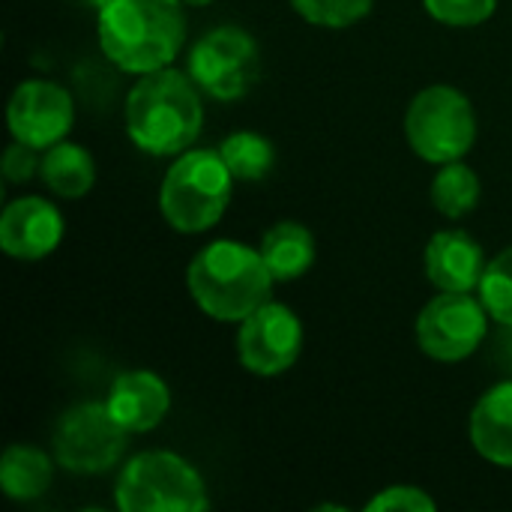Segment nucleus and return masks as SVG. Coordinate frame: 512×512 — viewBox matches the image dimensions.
Masks as SVG:
<instances>
[{"mask_svg": "<svg viewBox=\"0 0 512 512\" xmlns=\"http://www.w3.org/2000/svg\"><path fill=\"white\" fill-rule=\"evenodd\" d=\"M375 0H291L297 15L315 27H351L369 15Z\"/></svg>", "mask_w": 512, "mask_h": 512, "instance_id": "22", "label": "nucleus"}, {"mask_svg": "<svg viewBox=\"0 0 512 512\" xmlns=\"http://www.w3.org/2000/svg\"><path fill=\"white\" fill-rule=\"evenodd\" d=\"M273 273L261 255L237 240L204 246L186 267V288L195 306L213 321H243L273 297Z\"/></svg>", "mask_w": 512, "mask_h": 512, "instance_id": "3", "label": "nucleus"}, {"mask_svg": "<svg viewBox=\"0 0 512 512\" xmlns=\"http://www.w3.org/2000/svg\"><path fill=\"white\" fill-rule=\"evenodd\" d=\"M489 312L474 291H441L417 318V345L438 363L468 360L486 339Z\"/></svg>", "mask_w": 512, "mask_h": 512, "instance_id": "9", "label": "nucleus"}, {"mask_svg": "<svg viewBox=\"0 0 512 512\" xmlns=\"http://www.w3.org/2000/svg\"><path fill=\"white\" fill-rule=\"evenodd\" d=\"M234 174L219 150H183L159 186V213L180 234L210 231L228 210Z\"/></svg>", "mask_w": 512, "mask_h": 512, "instance_id": "4", "label": "nucleus"}, {"mask_svg": "<svg viewBox=\"0 0 512 512\" xmlns=\"http://www.w3.org/2000/svg\"><path fill=\"white\" fill-rule=\"evenodd\" d=\"M120 512H204L210 507L201 474L177 453H138L114 489Z\"/></svg>", "mask_w": 512, "mask_h": 512, "instance_id": "5", "label": "nucleus"}, {"mask_svg": "<svg viewBox=\"0 0 512 512\" xmlns=\"http://www.w3.org/2000/svg\"><path fill=\"white\" fill-rule=\"evenodd\" d=\"M39 153L42 150H36V147L12 138V144L3 153V177H6V183L18 186V183L33 180V174H39V165H42V156Z\"/></svg>", "mask_w": 512, "mask_h": 512, "instance_id": "25", "label": "nucleus"}, {"mask_svg": "<svg viewBox=\"0 0 512 512\" xmlns=\"http://www.w3.org/2000/svg\"><path fill=\"white\" fill-rule=\"evenodd\" d=\"M261 255L276 282H294L315 264V234L303 222H276L261 237Z\"/></svg>", "mask_w": 512, "mask_h": 512, "instance_id": "16", "label": "nucleus"}, {"mask_svg": "<svg viewBox=\"0 0 512 512\" xmlns=\"http://www.w3.org/2000/svg\"><path fill=\"white\" fill-rule=\"evenodd\" d=\"M426 279L438 291H477L486 273L483 246L465 231H438L423 252Z\"/></svg>", "mask_w": 512, "mask_h": 512, "instance_id": "14", "label": "nucleus"}, {"mask_svg": "<svg viewBox=\"0 0 512 512\" xmlns=\"http://www.w3.org/2000/svg\"><path fill=\"white\" fill-rule=\"evenodd\" d=\"M186 6H207V3H213V0H183Z\"/></svg>", "mask_w": 512, "mask_h": 512, "instance_id": "27", "label": "nucleus"}, {"mask_svg": "<svg viewBox=\"0 0 512 512\" xmlns=\"http://www.w3.org/2000/svg\"><path fill=\"white\" fill-rule=\"evenodd\" d=\"M204 126L201 87L189 72L156 69L138 75L126 96V132L150 156H180L195 144Z\"/></svg>", "mask_w": 512, "mask_h": 512, "instance_id": "1", "label": "nucleus"}, {"mask_svg": "<svg viewBox=\"0 0 512 512\" xmlns=\"http://www.w3.org/2000/svg\"><path fill=\"white\" fill-rule=\"evenodd\" d=\"M105 405L129 435H138V432H153L168 417L171 393L156 372L132 369L114 378Z\"/></svg>", "mask_w": 512, "mask_h": 512, "instance_id": "13", "label": "nucleus"}, {"mask_svg": "<svg viewBox=\"0 0 512 512\" xmlns=\"http://www.w3.org/2000/svg\"><path fill=\"white\" fill-rule=\"evenodd\" d=\"M219 156L225 159L234 180H243V183L264 180L276 165L273 141L258 132H249V129H237V132L225 135L219 144Z\"/></svg>", "mask_w": 512, "mask_h": 512, "instance_id": "19", "label": "nucleus"}, {"mask_svg": "<svg viewBox=\"0 0 512 512\" xmlns=\"http://www.w3.org/2000/svg\"><path fill=\"white\" fill-rule=\"evenodd\" d=\"M471 447L492 465L512 468V381H501L480 396L468 423Z\"/></svg>", "mask_w": 512, "mask_h": 512, "instance_id": "15", "label": "nucleus"}, {"mask_svg": "<svg viewBox=\"0 0 512 512\" xmlns=\"http://www.w3.org/2000/svg\"><path fill=\"white\" fill-rule=\"evenodd\" d=\"M303 351V324L285 303L267 300L249 318L240 321L237 357L246 372L258 378L285 375Z\"/></svg>", "mask_w": 512, "mask_h": 512, "instance_id": "10", "label": "nucleus"}, {"mask_svg": "<svg viewBox=\"0 0 512 512\" xmlns=\"http://www.w3.org/2000/svg\"><path fill=\"white\" fill-rule=\"evenodd\" d=\"M186 72L207 96L219 102H234L246 96L261 78L258 42L240 27H213L189 48Z\"/></svg>", "mask_w": 512, "mask_h": 512, "instance_id": "7", "label": "nucleus"}, {"mask_svg": "<svg viewBox=\"0 0 512 512\" xmlns=\"http://www.w3.org/2000/svg\"><path fill=\"white\" fill-rule=\"evenodd\" d=\"M369 512H435L438 504L432 495H426L423 489L417 486H390V489H381L369 504Z\"/></svg>", "mask_w": 512, "mask_h": 512, "instance_id": "24", "label": "nucleus"}, {"mask_svg": "<svg viewBox=\"0 0 512 512\" xmlns=\"http://www.w3.org/2000/svg\"><path fill=\"white\" fill-rule=\"evenodd\" d=\"M9 132L36 150H48L63 141L75 123V105L66 87L42 78L21 81L6 105Z\"/></svg>", "mask_w": 512, "mask_h": 512, "instance_id": "11", "label": "nucleus"}, {"mask_svg": "<svg viewBox=\"0 0 512 512\" xmlns=\"http://www.w3.org/2000/svg\"><path fill=\"white\" fill-rule=\"evenodd\" d=\"M42 183L60 195V198H84L93 183H96V162L87 147L72 144V141H57L54 147L42 150V165H39Z\"/></svg>", "mask_w": 512, "mask_h": 512, "instance_id": "17", "label": "nucleus"}, {"mask_svg": "<svg viewBox=\"0 0 512 512\" xmlns=\"http://www.w3.org/2000/svg\"><path fill=\"white\" fill-rule=\"evenodd\" d=\"M477 291H480V300H483L489 318L512 330V246L498 252L486 264V273H483Z\"/></svg>", "mask_w": 512, "mask_h": 512, "instance_id": "21", "label": "nucleus"}, {"mask_svg": "<svg viewBox=\"0 0 512 512\" xmlns=\"http://www.w3.org/2000/svg\"><path fill=\"white\" fill-rule=\"evenodd\" d=\"M63 240L60 210L39 198H15L3 207L0 216V249L15 261H42Z\"/></svg>", "mask_w": 512, "mask_h": 512, "instance_id": "12", "label": "nucleus"}, {"mask_svg": "<svg viewBox=\"0 0 512 512\" xmlns=\"http://www.w3.org/2000/svg\"><path fill=\"white\" fill-rule=\"evenodd\" d=\"M480 177L471 165L459 162H447L441 165L438 177L432 180V204L441 216L447 219H462L468 216L477 204H480Z\"/></svg>", "mask_w": 512, "mask_h": 512, "instance_id": "20", "label": "nucleus"}, {"mask_svg": "<svg viewBox=\"0 0 512 512\" xmlns=\"http://www.w3.org/2000/svg\"><path fill=\"white\" fill-rule=\"evenodd\" d=\"M405 138L423 162H459L477 144V111L462 90L432 84L411 99L405 111Z\"/></svg>", "mask_w": 512, "mask_h": 512, "instance_id": "6", "label": "nucleus"}, {"mask_svg": "<svg viewBox=\"0 0 512 512\" xmlns=\"http://www.w3.org/2000/svg\"><path fill=\"white\" fill-rule=\"evenodd\" d=\"M423 9L450 27H477L495 15L498 0H423Z\"/></svg>", "mask_w": 512, "mask_h": 512, "instance_id": "23", "label": "nucleus"}, {"mask_svg": "<svg viewBox=\"0 0 512 512\" xmlns=\"http://www.w3.org/2000/svg\"><path fill=\"white\" fill-rule=\"evenodd\" d=\"M84 3H87V6H93V9L99 12V9H102V6H108L111 0H84Z\"/></svg>", "mask_w": 512, "mask_h": 512, "instance_id": "26", "label": "nucleus"}, {"mask_svg": "<svg viewBox=\"0 0 512 512\" xmlns=\"http://www.w3.org/2000/svg\"><path fill=\"white\" fill-rule=\"evenodd\" d=\"M183 6V0H111L96 21L102 54L132 75L171 66L186 42Z\"/></svg>", "mask_w": 512, "mask_h": 512, "instance_id": "2", "label": "nucleus"}, {"mask_svg": "<svg viewBox=\"0 0 512 512\" xmlns=\"http://www.w3.org/2000/svg\"><path fill=\"white\" fill-rule=\"evenodd\" d=\"M129 432L114 420L105 402L69 408L54 429V459L69 474H105L126 453Z\"/></svg>", "mask_w": 512, "mask_h": 512, "instance_id": "8", "label": "nucleus"}, {"mask_svg": "<svg viewBox=\"0 0 512 512\" xmlns=\"http://www.w3.org/2000/svg\"><path fill=\"white\" fill-rule=\"evenodd\" d=\"M51 480L54 462L48 459V453L27 444L6 447L0 459V489L9 501H36L48 492Z\"/></svg>", "mask_w": 512, "mask_h": 512, "instance_id": "18", "label": "nucleus"}]
</instances>
